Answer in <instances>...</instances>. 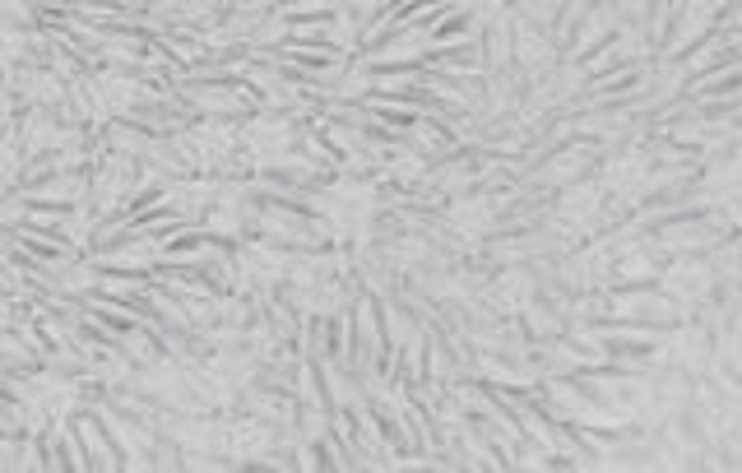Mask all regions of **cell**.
I'll use <instances>...</instances> for the list:
<instances>
[{
	"instance_id": "cell-1",
	"label": "cell",
	"mask_w": 742,
	"mask_h": 473,
	"mask_svg": "<svg viewBox=\"0 0 742 473\" xmlns=\"http://www.w3.org/2000/svg\"><path fill=\"white\" fill-rule=\"evenodd\" d=\"M311 209L316 214H325L334 223V232H348V237H362L371 223V214H376V191H371L367 181H334L330 191L311 195Z\"/></svg>"
},
{
	"instance_id": "cell-2",
	"label": "cell",
	"mask_w": 742,
	"mask_h": 473,
	"mask_svg": "<svg viewBox=\"0 0 742 473\" xmlns=\"http://www.w3.org/2000/svg\"><path fill=\"white\" fill-rule=\"evenodd\" d=\"M246 140L260 149V158H279L288 144H293V126H283V121H256V126L246 130Z\"/></svg>"
},
{
	"instance_id": "cell-3",
	"label": "cell",
	"mask_w": 742,
	"mask_h": 473,
	"mask_svg": "<svg viewBox=\"0 0 742 473\" xmlns=\"http://www.w3.org/2000/svg\"><path fill=\"white\" fill-rule=\"evenodd\" d=\"M450 228L455 232H487L492 228V205L487 200H460L450 209Z\"/></svg>"
},
{
	"instance_id": "cell-4",
	"label": "cell",
	"mask_w": 742,
	"mask_h": 473,
	"mask_svg": "<svg viewBox=\"0 0 742 473\" xmlns=\"http://www.w3.org/2000/svg\"><path fill=\"white\" fill-rule=\"evenodd\" d=\"M501 293L511 297V302H529V297H534V279L520 274V269H511V274H501Z\"/></svg>"
}]
</instances>
